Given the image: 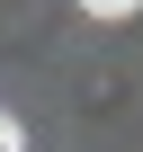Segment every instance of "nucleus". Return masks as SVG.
<instances>
[{"instance_id":"obj_1","label":"nucleus","mask_w":143,"mask_h":152,"mask_svg":"<svg viewBox=\"0 0 143 152\" xmlns=\"http://www.w3.org/2000/svg\"><path fill=\"white\" fill-rule=\"evenodd\" d=\"M81 9H90V18H134L143 0H81Z\"/></svg>"},{"instance_id":"obj_2","label":"nucleus","mask_w":143,"mask_h":152,"mask_svg":"<svg viewBox=\"0 0 143 152\" xmlns=\"http://www.w3.org/2000/svg\"><path fill=\"white\" fill-rule=\"evenodd\" d=\"M0 152H27V125H18L9 107H0Z\"/></svg>"}]
</instances>
